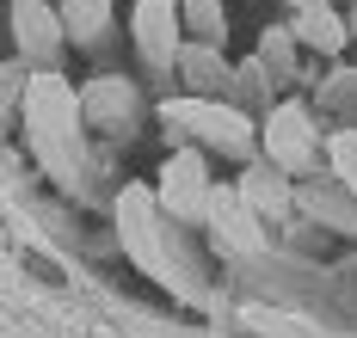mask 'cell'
<instances>
[{"label":"cell","instance_id":"6da1fadb","mask_svg":"<svg viewBox=\"0 0 357 338\" xmlns=\"http://www.w3.org/2000/svg\"><path fill=\"white\" fill-rule=\"evenodd\" d=\"M80 86H68L62 74H31L25 86V129H31L37 160L56 172V179H74V160H80Z\"/></svg>","mask_w":357,"mask_h":338},{"label":"cell","instance_id":"7a4b0ae2","mask_svg":"<svg viewBox=\"0 0 357 338\" xmlns=\"http://www.w3.org/2000/svg\"><path fill=\"white\" fill-rule=\"evenodd\" d=\"M210 160L204 148H173L160 160V179H154V203H160V216H173V222H204L210 216Z\"/></svg>","mask_w":357,"mask_h":338},{"label":"cell","instance_id":"3957f363","mask_svg":"<svg viewBox=\"0 0 357 338\" xmlns=\"http://www.w3.org/2000/svg\"><path fill=\"white\" fill-rule=\"evenodd\" d=\"M259 148H265V160H271L278 172H308L314 154H321V136H314L308 105H296V99L271 105V117L259 123Z\"/></svg>","mask_w":357,"mask_h":338},{"label":"cell","instance_id":"277c9868","mask_svg":"<svg viewBox=\"0 0 357 338\" xmlns=\"http://www.w3.org/2000/svg\"><path fill=\"white\" fill-rule=\"evenodd\" d=\"M130 38H136L148 68H178V49H185L178 0H136L130 6Z\"/></svg>","mask_w":357,"mask_h":338},{"label":"cell","instance_id":"5b68a950","mask_svg":"<svg viewBox=\"0 0 357 338\" xmlns=\"http://www.w3.org/2000/svg\"><path fill=\"white\" fill-rule=\"evenodd\" d=\"M117 234H123V246H130L148 271H160L167 246H160V203H154V185H123L117 191Z\"/></svg>","mask_w":357,"mask_h":338},{"label":"cell","instance_id":"8992f818","mask_svg":"<svg viewBox=\"0 0 357 338\" xmlns=\"http://www.w3.org/2000/svg\"><path fill=\"white\" fill-rule=\"evenodd\" d=\"M13 43H19V56L25 62H56L62 56V13L56 6H43V0H13Z\"/></svg>","mask_w":357,"mask_h":338},{"label":"cell","instance_id":"52a82bcc","mask_svg":"<svg viewBox=\"0 0 357 338\" xmlns=\"http://www.w3.org/2000/svg\"><path fill=\"white\" fill-rule=\"evenodd\" d=\"M204 222H210V234L222 240V246H234V252H265V222L241 203L234 185H215L210 191V216H204Z\"/></svg>","mask_w":357,"mask_h":338},{"label":"cell","instance_id":"ba28073f","mask_svg":"<svg viewBox=\"0 0 357 338\" xmlns=\"http://www.w3.org/2000/svg\"><path fill=\"white\" fill-rule=\"evenodd\" d=\"M234 191H241V203H247L259 222H278L289 209V172H278L271 160H247V172H241Z\"/></svg>","mask_w":357,"mask_h":338},{"label":"cell","instance_id":"9c48e42d","mask_svg":"<svg viewBox=\"0 0 357 338\" xmlns=\"http://www.w3.org/2000/svg\"><path fill=\"white\" fill-rule=\"evenodd\" d=\"M130 111H136V86H130L123 74H99V80H86V86H80V117H86V123L117 129Z\"/></svg>","mask_w":357,"mask_h":338},{"label":"cell","instance_id":"30bf717a","mask_svg":"<svg viewBox=\"0 0 357 338\" xmlns=\"http://www.w3.org/2000/svg\"><path fill=\"white\" fill-rule=\"evenodd\" d=\"M289 38L302 43V49H314V56H339L345 43H351V19H339L333 6H308V13H296L289 19Z\"/></svg>","mask_w":357,"mask_h":338},{"label":"cell","instance_id":"8fae6325","mask_svg":"<svg viewBox=\"0 0 357 338\" xmlns=\"http://www.w3.org/2000/svg\"><path fill=\"white\" fill-rule=\"evenodd\" d=\"M178 68H185L191 99H210V92H228L234 86V62H222V49H210V43H185L178 49Z\"/></svg>","mask_w":357,"mask_h":338},{"label":"cell","instance_id":"7c38bea8","mask_svg":"<svg viewBox=\"0 0 357 338\" xmlns=\"http://www.w3.org/2000/svg\"><path fill=\"white\" fill-rule=\"evenodd\" d=\"M241 326L259 338H326L314 320H302V314H278V307H265V301H247L241 307Z\"/></svg>","mask_w":357,"mask_h":338},{"label":"cell","instance_id":"4fadbf2b","mask_svg":"<svg viewBox=\"0 0 357 338\" xmlns=\"http://www.w3.org/2000/svg\"><path fill=\"white\" fill-rule=\"evenodd\" d=\"M111 25V0H62V31L68 43H99Z\"/></svg>","mask_w":357,"mask_h":338},{"label":"cell","instance_id":"5bb4252c","mask_svg":"<svg viewBox=\"0 0 357 338\" xmlns=\"http://www.w3.org/2000/svg\"><path fill=\"white\" fill-rule=\"evenodd\" d=\"M178 19H185V31L197 43H210V49H222V38H228V19H222V0H178Z\"/></svg>","mask_w":357,"mask_h":338},{"label":"cell","instance_id":"9a60e30c","mask_svg":"<svg viewBox=\"0 0 357 338\" xmlns=\"http://www.w3.org/2000/svg\"><path fill=\"white\" fill-rule=\"evenodd\" d=\"M296 49H302V43L271 25V31L259 38V62H265V74H289V68H296Z\"/></svg>","mask_w":357,"mask_h":338},{"label":"cell","instance_id":"2e32d148","mask_svg":"<svg viewBox=\"0 0 357 338\" xmlns=\"http://www.w3.org/2000/svg\"><path fill=\"white\" fill-rule=\"evenodd\" d=\"M326 154H333V179L357 197V129H339V136L326 142Z\"/></svg>","mask_w":357,"mask_h":338},{"label":"cell","instance_id":"e0dca14e","mask_svg":"<svg viewBox=\"0 0 357 338\" xmlns=\"http://www.w3.org/2000/svg\"><path fill=\"white\" fill-rule=\"evenodd\" d=\"M289 6H296V13H308V6H333V0H289Z\"/></svg>","mask_w":357,"mask_h":338},{"label":"cell","instance_id":"ac0fdd59","mask_svg":"<svg viewBox=\"0 0 357 338\" xmlns=\"http://www.w3.org/2000/svg\"><path fill=\"white\" fill-rule=\"evenodd\" d=\"M351 38H357V13H351Z\"/></svg>","mask_w":357,"mask_h":338},{"label":"cell","instance_id":"d6986e66","mask_svg":"<svg viewBox=\"0 0 357 338\" xmlns=\"http://www.w3.org/2000/svg\"><path fill=\"white\" fill-rule=\"evenodd\" d=\"M222 6H228V0H222Z\"/></svg>","mask_w":357,"mask_h":338}]
</instances>
